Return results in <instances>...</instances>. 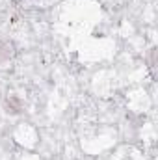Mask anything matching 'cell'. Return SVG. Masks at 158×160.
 Wrapping results in <instances>:
<instances>
[{"mask_svg":"<svg viewBox=\"0 0 158 160\" xmlns=\"http://www.w3.org/2000/svg\"><path fill=\"white\" fill-rule=\"evenodd\" d=\"M13 56H15V45L11 41L0 39V62L11 60Z\"/></svg>","mask_w":158,"mask_h":160,"instance_id":"cell-2","label":"cell"},{"mask_svg":"<svg viewBox=\"0 0 158 160\" xmlns=\"http://www.w3.org/2000/svg\"><path fill=\"white\" fill-rule=\"evenodd\" d=\"M22 108H24V104H22V99H21L19 95H7V97H6V101H4V110H6L7 114L17 116V114L22 112Z\"/></svg>","mask_w":158,"mask_h":160,"instance_id":"cell-1","label":"cell"},{"mask_svg":"<svg viewBox=\"0 0 158 160\" xmlns=\"http://www.w3.org/2000/svg\"><path fill=\"white\" fill-rule=\"evenodd\" d=\"M155 63H156V48H151V52H149V67L153 69Z\"/></svg>","mask_w":158,"mask_h":160,"instance_id":"cell-3","label":"cell"}]
</instances>
